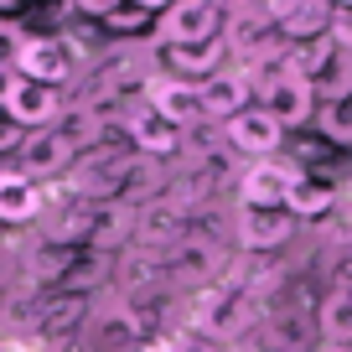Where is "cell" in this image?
<instances>
[{
  "instance_id": "obj_12",
  "label": "cell",
  "mask_w": 352,
  "mask_h": 352,
  "mask_svg": "<svg viewBox=\"0 0 352 352\" xmlns=\"http://www.w3.org/2000/svg\"><path fill=\"white\" fill-rule=\"evenodd\" d=\"M296 233V218H290V208H243L239 218V243L243 249H280V243Z\"/></svg>"
},
{
  "instance_id": "obj_22",
  "label": "cell",
  "mask_w": 352,
  "mask_h": 352,
  "mask_svg": "<svg viewBox=\"0 0 352 352\" xmlns=\"http://www.w3.org/2000/svg\"><path fill=\"white\" fill-rule=\"evenodd\" d=\"M331 290H347L352 296V243H342L337 259H331Z\"/></svg>"
},
{
  "instance_id": "obj_15",
  "label": "cell",
  "mask_w": 352,
  "mask_h": 352,
  "mask_svg": "<svg viewBox=\"0 0 352 352\" xmlns=\"http://www.w3.org/2000/svg\"><path fill=\"white\" fill-rule=\"evenodd\" d=\"M124 130H130L135 151H145V155H171L176 145H182V130H176L171 120H161L151 104H140V109L124 114Z\"/></svg>"
},
{
  "instance_id": "obj_1",
  "label": "cell",
  "mask_w": 352,
  "mask_h": 352,
  "mask_svg": "<svg viewBox=\"0 0 352 352\" xmlns=\"http://www.w3.org/2000/svg\"><path fill=\"white\" fill-rule=\"evenodd\" d=\"M130 176H135L130 155L99 145V151H88V155H78V161H73L67 182H73V192H78L83 202H104V197H114V192L130 187Z\"/></svg>"
},
{
  "instance_id": "obj_18",
  "label": "cell",
  "mask_w": 352,
  "mask_h": 352,
  "mask_svg": "<svg viewBox=\"0 0 352 352\" xmlns=\"http://www.w3.org/2000/svg\"><path fill=\"white\" fill-rule=\"evenodd\" d=\"M321 337H331V347H352V296L347 290H331L316 311Z\"/></svg>"
},
{
  "instance_id": "obj_13",
  "label": "cell",
  "mask_w": 352,
  "mask_h": 352,
  "mask_svg": "<svg viewBox=\"0 0 352 352\" xmlns=\"http://www.w3.org/2000/svg\"><path fill=\"white\" fill-rule=\"evenodd\" d=\"M42 218V187L21 171H0V228H21Z\"/></svg>"
},
{
  "instance_id": "obj_14",
  "label": "cell",
  "mask_w": 352,
  "mask_h": 352,
  "mask_svg": "<svg viewBox=\"0 0 352 352\" xmlns=\"http://www.w3.org/2000/svg\"><path fill=\"white\" fill-rule=\"evenodd\" d=\"M223 57H228V42H223V36L197 42V47H166V67H171V78H182V83H208V78H218Z\"/></svg>"
},
{
  "instance_id": "obj_20",
  "label": "cell",
  "mask_w": 352,
  "mask_h": 352,
  "mask_svg": "<svg viewBox=\"0 0 352 352\" xmlns=\"http://www.w3.org/2000/svg\"><path fill=\"white\" fill-rule=\"evenodd\" d=\"M321 135L337 145L352 140V99L347 104H321Z\"/></svg>"
},
{
  "instance_id": "obj_29",
  "label": "cell",
  "mask_w": 352,
  "mask_h": 352,
  "mask_svg": "<svg viewBox=\"0 0 352 352\" xmlns=\"http://www.w3.org/2000/svg\"><path fill=\"white\" fill-rule=\"evenodd\" d=\"M130 6H140V11H145V16H155V11H161V16H166V11H171V6H176V0H130Z\"/></svg>"
},
{
  "instance_id": "obj_23",
  "label": "cell",
  "mask_w": 352,
  "mask_h": 352,
  "mask_svg": "<svg viewBox=\"0 0 352 352\" xmlns=\"http://www.w3.org/2000/svg\"><path fill=\"white\" fill-rule=\"evenodd\" d=\"M21 145H26V130H21V124H16L11 114H6V109H0V155L21 151Z\"/></svg>"
},
{
  "instance_id": "obj_19",
  "label": "cell",
  "mask_w": 352,
  "mask_h": 352,
  "mask_svg": "<svg viewBox=\"0 0 352 352\" xmlns=\"http://www.w3.org/2000/svg\"><path fill=\"white\" fill-rule=\"evenodd\" d=\"M285 208H290V218H321V212L331 208V187L300 171L296 187H290V197H285Z\"/></svg>"
},
{
  "instance_id": "obj_6",
  "label": "cell",
  "mask_w": 352,
  "mask_h": 352,
  "mask_svg": "<svg viewBox=\"0 0 352 352\" xmlns=\"http://www.w3.org/2000/svg\"><path fill=\"white\" fill-rule=\"evenodd\" d=\"M331 16H337V6H331V0H280V6H275L280 36H285V42H296V47L331 36Z\"/></svg>"
},
{
  "instance_id": "obj_5",
  "label": "cell",
  "mask_w": 352,
  "mask_h": 352,
  "mask_svg": "<svg viewBox=\"0 0 352 352\" xmlns=\"http://www.w3.org/2000/svg\"><path fill=\"white\" fill-rule=\"evenodd\" d=\"M16 155H21V166H16V171L32 176L36 187H42V182H52V176H67V171H73V161H78V151H73L57 130H32Z\"/></svg>"
},
{
  "instance_id": "obj_21",
  "label": "cell",
  "mask_w": 352,
  "mask_h": 352,
  "mask_svg": "<svg viewBox=\"0 0 352 352\" xmlns=\"http://www.w3.org/2000/svg\"><path fill=\"white\" fill-rule=\"evenodd\" d=\"M21 42H26V32H21V26L0 21V67H16V52H21Z\"/></svg>"
},
{
  "instance_id": "obj_31",
  "label": "cell",
  "mask_w": 352,
  "mask_h": 352,
  "mask_svg": "<svg viewBox=\"0 0 352 352\" xmlns=\"http://www.w3.org/2000/svg\"><path fill=\"white\" fill-rule=\"evenodd\" d=\"M316 352H352V347H331V342H327V347H316Z\"/></svg>"
},
{
  "instance_id": "obj_28",
  "label": "cell",
  "mask_w": 352,
  "mask_h": 352,
  "mask_svg": "<svg viewBox=\"0 0 352 352\" xmlns=\"http://www.w3.org/2000/svg\"><path fill=\"white\" fill-rule=\"evenodd\" d=\"M52 352H94V342H88V337H57Z\"/></svg>"
},
{
  "instance_id": "obj_9",
  "label": "cell",
  "mask_w": 352,
  "mask_h": 352,
  "mask_svg": "<svg viewBox=\"0 0 352 352\" xmlns=\"http://www.w3.org/2000/svg\"><path fill=\"white\" fill-rule=\"evenodd\" d=\"M264 109L280 120V130H296V124H306V120H316V88L306 83V78H296V73H285L280 83H270L264 88Z\"/></svg>"
},
{
  "instance_id": "obj_16",
  "label": "cell",
  "mask_w": 352,
  "mask_h": 352,
  "mask_svg": "<svg viewBox=\"0 0 352 352\" xmlns=\"http://www.w3.org/2000/svg\"><path fill=\"white\" fill-rule=\"evenodd\" d=\"M197 99H202V120H223L228 124L233 114L249 109V78H208V83H197Z\"/></svg>"
},
{
  "instance_id": "obj_26",
  "label": "cell",
  "mask_w": 352,
  "mask_h": 352,
  "mask_svg": "<svg viewBox=\"0 0 352 352\" xmlns=\"http://www.w3.org/2000/svg\"><path fill=\"white\" fill-rule=\"evenodd\" d=\"M73 6H78V11H83V16H99V21H109V16L120 11L124 0H73Z\"/></svg>"
},
{
  "instance_id": "obj_4",
  "label": "cell",
  "mask_w": 352,
  "mask_h": 352,
  "mask_svg": "<svg viewBox=\"0 0 352 352\" xmlns=\"http://www.w3.org/2000/svg\"><path fill=\"white\" fill-rule=\"evenodd\" d=\"M223 26V11L212 0H176L171 11L161 16V42L166 47H197V42H212Z\"/></svg>"
},
{
  "instance_id": "obj_27",
  "label": "cell",
  "mask_w": 352,
  "mask_h": 352,
  "mask_svg": "<svg viewBox=\"0 0 352 352\" xmlns=\"http://www.w3.org/2000/svg\"><path fill=\"white\" fill-rule=\"evenodd\" d=\"M16 88H21V73H16V67H0V109L11 104V94H16Z\"/></svg>"
},
{
  "instance_id": "obj_11",
  "label": "cell",
  "mask_w": 352,
  "mask_h": 352,
  "mask_svg": "<svg viewBox=\"0 0 352 352\" xmlns=\"http://www.w3.org/2000/svg\"><path fill=\"white\" fill-rule=\"evenodd\" d=\"M6 114H11L26 135H32V130H52V124L63 120V99H57V88L26 83V78H21V88H16L11 104H6Z\"/></svg>"
},
{
  "instance_id": "obj_25",
  "label": "cell",
  "mask_w": 352,
  "mask_h": 352,
  "mask_svg": "<svg viewBox=\"0 0 352 352\" xmlns=\"http://www.w3.org/2000/svg\"><path fill=\"white\" fill-rule=\"evenodd\" d=\"M140 21H145V11H140V6H130V0H124L120 11L109 16V26H114V32H130V26H140Z\"/></svg>"
},
{
  "instance_id": "obj_32",
  "label": "cell",
  "mask_w": 352,
  "mask_h": 352,
  "mask_svg": "<svg viewBox=\"0 0 352 352\" xmlns=\"http://www.w3.org/2000/svg\"><path fill=\"white\" fill-rule=\"evenodd\" d=\"M331 6H347V11H352V0H331Z\"/></svg>"
},
{
  "instance_id": "obj_30",
  "label": "cell",
  "mask_w": 352,
  "mask_h": 352,
  "mask_svg": "<svg viewBox=\"0 0 352 352\" xmlns=\"http://www.w3.org/2000/svg\"><path fill=\"white\" fill-rule=\"evenodd\" d=\"M212 6H218V11H249L254 0H212Z\"/></svg>"
},
{
  "instance_id": "obj_8",
  "label": "cell",
  "mask_w": 352,
  "mask_h": 352,
  "mask_svg": "<svg viewBox=\"0 0 352 352\" xmlns=\"http://www.w3.org/2000/svg\"><path fill=\"white\" fill-rule=\"evenodd\" d=\"M145 104H151L161 120H171L176 130L192 120H202V99H197V83H182V78L161 73V78H145Z\"/></svg>"
},
{
  "instance_id": "obj_7",
  "label": "cell",
  "mask_w": 352,
  "mask_h": 352,
  "mask_svg": "<svg viewBox=\"0 0 352 352\" xmlns=\"http://www.w3.org/2000/svg\"><path fill=\"white\" fill-rule=\"evenodd\" d=\"M16 73H21L26 83H47V88H57L67 73H73V57H67L63 36H26L21 52H16Z\"/></svg>"
},
{
  "instance_id": "obj_24",
  "label": "cell",
  "mask_w": 352,
  "mask_h": 352,
  "mask_svg": "<svg viewBox=\"0 0 352 352\" xmlns=\"http://www.w3.org/2000/svg\"><path fill=\"white\" fill-rule=\"evenodd\" d=\"M171 352H223V347H218L212 337H202V331H192V337H176Z\"/></svg>"
},
{
  "instance_id": "obj_2",
  "label": "cell",
  "mask_w": 352,
  "mask_h": 352,
  "mask_svg": "<svg viewBox=\"0 0 352 352\" xmlns=\"http://www.w3.org/2000/svg\"><path fill=\"white\" fill-rule=\"evenodd\" d=\"M223 140H228V151H239V155L270 161V155L285 145V130H280V120L264 109V104H249L243 114H233V120L223 124Z\"/></svg>"
},
{
  "instance_id": "obj_17",
  "label": "cell",
  "mask_w": 352,
  "mask_h": 352,
  "mask_svg": "<svg viewBox=\"0 0 352 352\" xmlns=\"http://www.w3.org/2000/svg\"><path fill=\"white\" fill-rule=\"evenodd\" d=\"M311 88L321 94V104H347L352 99V42H347V36H337L327 67L311 78Z\"/></svg>"
},
{
  "instance_id": "obj_3",
  "label": "cell",
  "mask_w": 352,
  "mask_h": 352,
  "mask_svg": "<svg viewBox=\"0 0 352 352\" xmlns=\"http://www.w3.org/2000/svg\"><path fill=\"white\" fill-rule=\"evenodd\" d=\"M296 176H300L296 161H275V155H270V161H254L249 171L239 176V202L243 208H285Z\"/></svg>"
},
{
  "instance_id": "obj_10",
  "label": "cell",
  "mask_w": 352,
  "mask_h": 352,
  "mask_svg": "<svg viewBox=\"0 0 352 352\" xmlns=\"http://www.w3.org/2000/svg\"><path fill=\"white\" fill-rule=\"evenodd\" d=\"M88 342H94V352H140L145 347V327H140V316H135L130 306H109V311L94 316Z\"/></svg>"
}]
</instances>
